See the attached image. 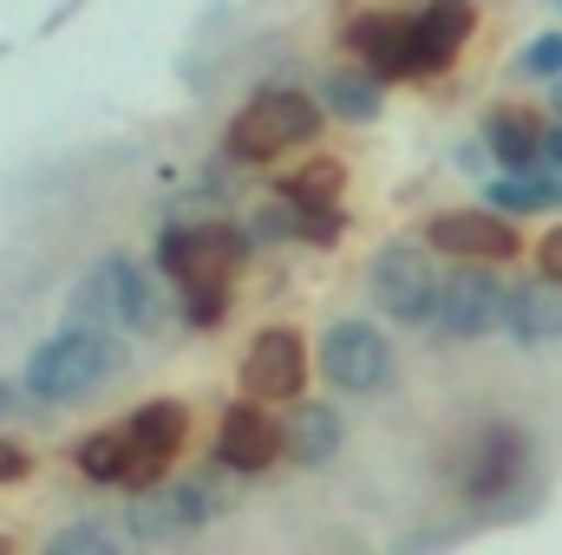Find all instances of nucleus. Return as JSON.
I'll return each instance as SVG.
<instances>
[{
    "mask_svg": "<svg viewBox=\"0 0 562 555\" xmlns=\"http://www.w3.org/2000/svg\"><path fill=\"white\" fill-rule=\"evenodd\" d=\"M229 314V281H203V287H183V320L190 327H216Z\"/></svg>",
    "mask_w": 562,
    "mask_h": 555,
    "instance_id": "5701e85b",
    "label": "nucleus"
},
{
    "mask_svg": "<svg viewBox=\"0 0 562 555\" xmlns=\"http://www.w3.org/2000/svg\"><path fill=\"white\" fill-rule=\"evenodd\" d=\"M0 550H7V536H0Z\"/></svg>",
    "mask_w": 562,
    "mask_h": 555,
    "instance_id": "c756f323",
    "label": "nucleus"
},
{
    "mask_svg": "<svg viewBox=\"0 0 562 555\" xmlns=\"http://www.w3.org/2000/svg\"><path fill=\"white\" fill-rule=\"evenodd\" d=\"M524 471V431L510 424H491L477 444H471V471H464V490L471 497H504Z\"/></svg>",
    "mask_w": 562,
    "mask_h": 555,
    "instance_id": "f3484780",
    "label": "nucleus"
},
{
    "mask_svg": "<svg viewBox=\"0 0 562 555\" xmlns=\"http://www.w3.org/2000/svg\"><path fill=\"white\" fill-rule=\"evenodd\" d=\"M301 380H307V347L294 327H269L256 333V347L243 353V399H301Z\"/></svg>",
    "mask_w": 562,
    "mask_h": 555,
    "instance_id": "1a4fd4ad",
    "label": "nucleus"
},
{
    "mask_svg": "<svg viewBox=\"0 0 562 555\" xmlns=\"http://www.w3.org/2000/svg\"><path fill=\"white\" fill-rule=\"evenodd\" d=\"M471 0H431L413 20V72H445L471 39Z\"/></svg>",
    "mask_w": 562,
    "mask_h": 555,
    "instance_id": "ddd939ff",
    "label": "nucleus"
},
{
    "mask_svg": "<svg viewBox=\"0 0 562 555\" xmlns=\"http://www.w3.org/2000/svg\"><path fill=\"white\" fill-rule=\"evenodd\" d=\"M53 550L59 555H72V550H112V530H105V523H72V530H59V536H53Z\"/></svg>",
    "mask_w": 562,
    "mask_h": 555,
    "instance_id": "b1692460",
    "label": "nucleus"
},
{
    "mask_svg": "<svg viewBox=\"0 0 562 555\" xmlns=\"http://www.w3.org/2000/svg\"><path fill=\"white\" fill-rule=\"evenodd\" d=\"M537 262H543V275H557V281H562V229H550V236H543Z\"/></svg>",
    "mask_w": 562,
    "mask_h": 555,
    "instance_id": "bb28decb",
    "label": "nucleus"
},
{
    "mask_svg": "<svg viewBox=\"0 0 562 555\" xmlns=\"http://www.w3.org/2000/svg\"><path fill=\"white\" fill-rule=\"evenodd\" d=\"M484 138H491V150H497L510 170H530V163L543 157V144H550V125H543L537 112H524V105H497V112L484 118Z\"/></svg>",
    "mask_w": 562,
    "mask_h": 555,
    "instance_id": "a211bd4d",
    "label": "nucleus"
},
{
    "mask_svg": "<svg viewBox=\"0 0 562 555\" xmlns=\"http://www.w3.org/2000/svg\"><path fill=\"white\" fill-rule=\"evenodd\" d=\"M216 457H223L229 471H269L281 457V424L262 412V399L223 412V424H216Z\"/></svg>",
    "mask_w": 562,
    "mask_h": 555,
    "instance_id": "f8f14e48",
    "label": "nucleus"
},
{
    "mask_svg": "<svg viewBox=\"0 0 562 555\" xmlns=\"http://www.w3.org/2000/svg\"><path fill=\"white\" fill-rule=\"evenodd\" d=\"M138 281H144V269L125 262V256L92 262V269L79 275V287H72V320H79V327H125Z\"/></svg>",
    "mask_w": 562,
    "mask_h": 555,
    "instance_id": "9b49d317",
    "label": "nucleus"
},
{
    "mask_svg": "<svg viewBox=\"0 0 562 555\" xmlns=\"http://www.w3.org/2000/svg\"><path fill=\"white\" fill-rule=\"evenodd\" d=\"M347 46L360 53V66H373L380 79L413 72V20L406 13H360L347 26Z\"/></svg>",
    "mask_w": 562,
    "mask_h": 555,
    "instance_id": "4468645a",
    "label": "nucleus"
},
{
    "mask_svg": "<svg viewBox=\"0 0 562 555\" xmlns=\"http://www.w3.org/2000/svg\"><path fill=\"white\" fill-rule=\"evenodd\" d=\"M550 196H543V183H537V170H504L497 183H491V209H504V216H530V209H543Z\"/></svg>",
    "mask_w": 562,
    "mask_h": 555,
    "instance_id": "4be33fe9",
    "label": "nucleus"
},
{
    "mask_svg": "<svg viewBox=\"0 0 562 555\" xmlns=\"http://www.w3.org/2000/svg\"><path fill=\"white\" fill-rule=\"evenodd\" d=\"M524 72H537V79H557V72H562V33H543V39L524 53Z\"/></svg>",
    "mask_w": 562,
    "mask_h": 555,
    "instance_id": "393cba45",
    "label": "nucleus"
},
{
    "mask_svg": "<svg viewBox=\"0 0 562 555\" xmlns=\"http://www.w3.org/2000/svg\"><path fill=\"white\" fill-rule=\"evenodd\" d=\"M216 510H223V497H216L203 477H183V484H150V490H138V503H132L125 530H132L138 543H177V536L203 530Z\"/></svg>",
    "mask_w": 562,
    "mask_h": 555,
    "instance_id": "0eeeda50",
    "label": "nucleus"
},
{
    "mask_svg": "<svg viewBox=\"0 0 562 555\" xmlns=\"http://www.w3.org/2000/svg\"><path fill=\"white\" fill-rule=\"evenodd\" d=\"M340 438H347V424H340L334 406H307V399H294V412L281 418V457H294V464H307V471L334 464Z\"/></svg>",
    "mask_w": 562,
    "mask_h": 555,
    "instance_id": "dca6fc26",
    "label": "nucleus"
},
{
    "mask_svg": "<svg viewBox=\"0 0 562 555\" xmlns=\"http://www.w3.org/2000/svg\"><path fill=\"white\" fill-rule=\"evenodd\" d=\"M504 333L517 347H550V340H562V281L543 275V281H530V287H510Z\"/></svg>",
    "mask_w": 562,
    "mask_h": 555,
    "instance_id": "2eb2a0df",
    "label": "nucleus"
},
{
    "mask_svg": "<svg viewBox=\"0 0 562 555\" xmlns=\"http://www.w3.org/2000/svg\"><path fill=\"white\" fill-rule=\"evenodd\" d=\"M26 464H33V457H26V444H0V484H20V477H26Z\"/></svg>",
    "mask_w": 562,
    "mask_h": 555,
    "instance_id": "a878e982",
    "label": "nucleus"
},
{
    "mask_svg": "<svg viewBox=\"0 0 562 555\" xmlns=\"http://www.w3.org/2000/svg\"><path fill=\"white\" fill-rule=\"evenodd\" d=\"M504 307H510V287L491 275V269H451L438 281V307H431V327L445 340H484L504 327Z\"/></svg>",
    "mask_w": 562,
    "mask_h": 555,
    "instance_id": "20e7f679",
    "label": "nucleus"
},
{
    "mask_svg": "<svg viewBox=\"0 0 562 555\" xmlns=\"http://www.w3.org/2000/svg\"><path fill=\"white\" fill-rule=\"evenodd\" d=\"M425 242H438L464 262H510L517 256V229L504 209H445V216H431Z\"/></svg>",
    "mask_w": 562,
    "mask_h": 555,
    "instance_id": "9d476101",
    "label": "nucleus"
},
{
    "mask_svg": "<svg viewBox=\"0 0 562 555\" xmlns=\"http://www.w3.org/2000/svg\"><path fill=\"white\" fill-rule=\"evenodd\" d=\"M249 256V236L223 229V223H203V229H170L157 242V269L177 281V287H203V281H236Z\"/></svg>",
    "mask_w": 562,
    "mask_h": 555,
    "instance_id": "39448f33",
    "label": "nucleus"
},
{
    "mask_svg": "<svg viewBox=\"0 0 562 555\" xmlns=\"http://www.w3.org/2000/svg\"><path fill=\"white\" fill-rule=\"evenodd\" d=\"M0 412H7V380H0Z\"/></svg>",
    "mask_w": 562,
    "mask_h": 555,
    "instance_id": "cd10ccee",
    "label": "nucleus"
},
{
    "mask_svg": "<svg viewBox=\"0 0 562 555\" xmlns=\"http://www.w3.org/2000/svg\"><path fill=\"white\" fill-rule=\"evenodd\" d=\"M340 183H347V170H340L334 157H314V163H301L294 177H281V196L301 203V209H334V203H340Z\"/></svg>",
    "mask_w": 562,
    "mask_h": 555,
    "instance_id": "412c9836",
    "label": "nucleus"
},
{
    "mask_svg": "<svg viewBox=\"0 0 562 555\" xmlns=\"http://www.w3.org/2000/svg\"><path fill=\"white\" fill-rule=\"evenodd\" d=\"M119 366H125L119 333H112V327H79V320H72L66 333H53V340L33 347L20 386H26V399H40V406H72V399L99 393Z\"/></svg>",
    "mask_w": 562,
    "mask_h": 555,
    "instance_id": "f257e3e1",
    "label": "nucleus"
},
{
    "mask_svg": "<svg viewBox=\"0 0 562 555\" xmlns=\"http://www.w3.org/2000/svg\"><path fill=\"white\" fill-rule=\"evenodd\" d=\"M321 380H327L334 393H353V399L380 393V386L393 380V347H386V333H380L373 320H334V327L321 333Z\"/></svg>",
    "mask_w": 562,
    "mask_h": 555,
    "instance_id": "7ed1b4c3",
    "label": "nucleus"
},
{
    "mask_svg": "<svg viewBox=\"0 0 562 555\" xmlns=\"http://www.w3.org/2000/svg\"><path fill=\"white\" fill-rule=\"evenodd\" d=\"M557 118H562V86H557Z\"/></svg>",
    "mask_w": 562,
    "mask_h": 555,
    "instance_id": "c85d7f7f",
    "label": "nucleus"
},
{
    "mask_svg": "<svg viewBox=\"0 0 562 555\" xmlns=\"http://www.w3.org/2000/svg\"><path fill=\"white\" fill-rule=\"evenodd\" d=\"M380 99H386V79L373 72V66H347V72H334L327 79V105L340 112V118H373L380 112Z\"/></svg>",
    "mask_w": 562,
    "mask_h": 555,
    "instance_id": "aec40b11",
    "label": "nucleus"
},
{
    "mask_svg": "<svg viewBox=\"0 0 562 555\" xmlns=\"http://www.w3.org/2000/svg\"><path fill=\"white\" fill-rule=\"evenodd\" d=\"M125 438H132V471H125V484H132V490H150V484L164 477V464L183 451L190 412H183L177 399H150V406H138V412L125 418Z\"/></svg>",
    "mask_w": 562,
    "mask_h": 555,
    "instance_id": "6e6552de",
    "label": "nucleus"
},
{
    "mask_svg": "<svg viewBox=\"0 0 562 555\" xmlns=\"http://www.w3.org/2000/svg\"><path fill=\"white\" fill-rule=\"evenodd\" d=\"M72 464H79V477H92V484H125V471H132V438H125V424L86 431V438L72 444Z\"/></svg>",
    "mask_w": 562,
    "mask_h": 555,
    "instance_id": "6ab92c4d",
    "label": "nucleus"
},
{
    "mask_svg": "<svg viewBox=\"0 0 562 555\" xmlns=\"http://www.w3.org/2000/svg\"><path fill=\"white\" fill-rule=\"evenodd\" d=\"M321 132V105L307 99V92H262V99H249L236 118H229V157H243V163H269L281 150H294V144H307Z\"/></svg>",
    "mask_w": 562,
    "mask_h": 555,
    "instance_id": "f03ea898",
    "label": "nucleus"
},
{
    "mask_svg": "<svg viewBox=\"0 0 562 555\" xmlns=\"http://www.w3.org/2000/svg\"><path fill=\"white\" fill-rule=\"evenodd\" d=\"M438 269H431V256L413 249V242H393V249H380L373 256V269H367V287H373V301L393 314V320H406V327H425L431 320V307H438Z\"/></svg>",
    "mask_w": 562,
    "mask_h": 555,
    "instance_id": "423d86ee",
    "label": "nucleus"
}]
</instances>
